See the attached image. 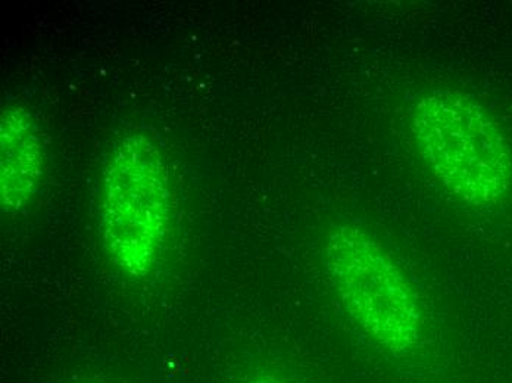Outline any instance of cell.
Listing matches in <instances>:
<instances>
[{"label": "cell", "instance_id": "2", "mask_svg": "<svg viewBox=\"0 0 512 383\" xmlns=\"http://www.w3.org/2000/svg\"><path fill=\"white\" fill-rule=\"evenodd\" d=\"M171 223L168 174L161 152L143 136L120 140L103 171L101 233L118 269L148 276L167 244Z\"/></svg>", "mask_w": 512, "mask_h": 383}, {"label": "cell", "instance_id": "4", "mask_svg": "<svg viewBox=\"0 0 512 383\" xmlns=\"http://www.w3.org/2000/svg\"><path fill=\"white\" fill-rule=\"evenodd\" d=\"M0 198L5 211L26 207L45 170V148L33 115L20 105L0 117Z\"/></svg>", "mask_w": 512, "mask_h": 383}, {"label": "cell", "instance_id": "5", "mask_svg": "<svg viewBox=\"0 0 512 383\" xmlns=\"http://www.w3.org/2000/svg\"><path fill=\"white\" fill-rule=\"evenodd\" d=\"M246 383H287V382L283 381V379L277 378V376L262 375V376H256V378H252L251 381H248Z\"/></svg>", "mask_w": 512, "mask_h": 383}, {"label": "cell", "instance_id": "1", "mask_svg": "<svg viewBox=\"0 0 512 383\" xmlns=\"http://www.w3.org/2000/svg\"><path fill=\"white\" fill-rule=\"evenodd\" d=\"M411 121L424 160L462 201L487 207L510 191V145L474 96L458 90L427 93L415 104Z\"/></svg>", "mask_w": 512, "mask_h": 383}, {"label": "cell", "instance_id": "3", "mask_svg": "<svg viewBox=\"0 0 512 383\" xmlns=\"http://www.w3.org/2000/svg\"><path fill=\"white\" fill-rule=\"evenodd\" d=\"M327 270L343 307L382 348L401 354L417 344L421 308L404 270L370 233L340 226L326 245Z\"/></svg>", "mask_w": 512, "mask_h": 383}]
</instances>
